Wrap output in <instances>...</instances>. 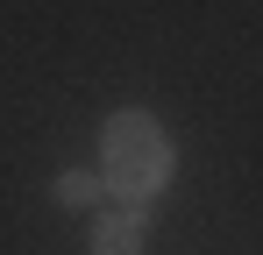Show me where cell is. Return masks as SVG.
<instances>
[{"label":"cell","instance_id":"cell-1","mask_svg":"<svg viewBox=\"0 0 263 255\" xmlns=\"http://www.w3.org/2000/svg\"><path fill=\"white\" fill-rule=\"evenodd\" d=\"M100 184L121 199V206H149L164 184H171V135L157 114H114L107 135H100Z\"/></svg>","mask_w":263,"mask_h":255},{"label":"cell","instance_id":"cell-2","mask_svg":"<svg viewBox=\"0 0 263 255\" xmlns=\"http://www.w3.org/2000/svg\"><path fill=\"white\" fill-rule=\"evenodd\" d=\"M149 248V227H142V206H121L92 227V255H142Z\"/></svg>","mask_w":263,"mask_h":255},{"label":"cell","instance_id":"cell-3","mask_svg":"<svg viewBox=\"0 0 263 255\" xmlns=\"http://www.w3.org/2000/svg\"><path fill=\"white\" fill-rule=\"evenodd\" d=\"M50 192H57V206H92V192H100V184H92V170H64Z\"/></svg>","mask_w":263,"mask_h":255}]
</instances>
